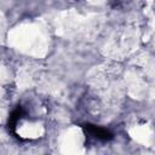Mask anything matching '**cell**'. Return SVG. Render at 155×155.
<instances>
[{
    "label": "cell",
    "instance_id": "cell-1",
    "mask_svg": "<svg viewBox=\"0 0 155 155\" xmlns=\"http://www.w3.org/2000/svg\"><path fill=\"white\" fill-rule=\"evenodd\" d=\"M82 128H84L86 134H88L90 137H92L97 140L108 142V140L113 139V133L107 128H103V127H99V126H96V125H91V124L84 125Z\"/></svg>",
    "mask_w": 155,
    "mask_h": 155
}]
</instances>
